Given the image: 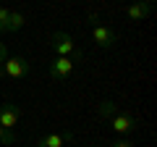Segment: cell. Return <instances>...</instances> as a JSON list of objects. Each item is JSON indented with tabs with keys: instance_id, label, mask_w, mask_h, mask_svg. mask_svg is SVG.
Instances as JSON below:
<instances>
[{
	"instance_id": "obj_15",
	"label": "cell",
	"mask_w": 157,
	"mask_h": 147,
	"mask_svg": "<svg viewBox=\"0 0 157 147\" xmlns=\"http://www.w3.org/2000/svg\"><path fill=\"white\" fill-rule=\"evenodd\" d=\"M134 3H149V0H134Z\"/></svg>"
},
{
	"instance_id": "obj_1",
	"label": "cell",
	"mask_w": 157,
	"mask_h": 147,
	"mask_svg": "<svg viewBox=\"0 0 157 147\" xmlns=\"http://www.w3.org/2000/svg\"><path fill=\"white\" fill-rule=\"evenodd\" d=\"M52 50H55V55H60V58H81V50L76 47V42H73V37L71 34H66V32H55L52 34Z\"/></svg>"
},
{
	"instance_id": "obj_6",
	"label": "cell",
	"mask_w": 157,
	"mask_h": 147,
	"mask_svg": "<svg viewBox=\"0 0 157 147\" xmlns=\"http://www.w3.org/2000/svg\"><path fill=\"white\" fill-rule=\"evenodd\" d=\"M71 71H73V61L71 58H60L58 55L55 61L50 63V76L52 79H66V76H71Z\"/></svg>"
},
{
	"instance_id": "obj_9",
	"label": "cell",
	"mask_w": 157,
	"mask_h": 147,
	"mask_svg": "<svg viewBox=\"0 0 157 147\" xmlns=\"http://www.w3.org/2000/svg\"><path fill=\"white\" fill-rule=\"evenodd\" d=\"M97 110H100V116H102V118H113L115 113H121V110H118V105H115L113 100H102L100 105H97Z\"/></svg>"
},
{
	"instance_id": "obj_16",
	"label": "cell",
	"mask_w": 157,
	"mask_h": 147,
	"mask_svg": "<svg viewBox=\"0 0 157 147\" xmlns=\"http://www.w3.org/2000/svg\"><path fill=\"white\" fill-rule=\"evenodd\" d=\"M0 76H6V74H3V68H0Z\"/></svg>"
},
{
	"instance_id": "obj_8",
	"label": "cell",
	"mask_w": 157,
	"mask_h": 147,
	"mask_svg": "<svg viewBox=\"0 0 157 147\" xmlns=\"http://www.w3.org/2000/svg\"><path fill=\"white\" fill-rule=\"evenodd\" d=\"M149 13H152V3H131V6L126 8V16H128L131 21H144Z\"/></svg>"
},
{
	"instance_id": "obj_4",
	"label": "cell",
	"mask_w": 157,
	"mask_h": 147,
	"mask_svg": "<svg viewBox=\"0 0 157 147\" xmlns=\"http://www.w3.org/2000/svg\"><path fill=\"white\" fill-rule=\"evenodd\" d=\"M92 37H94V42L100 47H113L118 42V34L113 32V29H107V26H102V24H94V29H92Z\"/></svg>"
},
{
	"instance_id": "obj_5",
	"label": "cell",
	"mask_w": 157,
	"mask_h": 147,
	"mask_svg": "<svg viewBox=\"0 0 157 147\" xmlns=\"http://www.w3.org/2000/svg\"><path fill=\"white\" fill-rule=\"evenodd\" d=\"M110 126L118 131V134H134L139 124H136L131 116H126V113H115V116L110 118Z\"/></svg>"
},
{
	"instance_id": "obj_10",
	"label": "cell",
	"mask_w": 157,
	"mask_h": 147,
	"mask_svg": "<svg viewBox=\"0 0 157 147\" xmlns=\"http://www.w3.org/2000/svg\"><path fill=\"white\" fill-rule=\"evenodd\" d=\"M24 24H26L24 13L11 11V16H8V32H18V29H24Z\"/></svg>"
},
{
	"instance_id": "obj_13",
	"label": "cell",
	"mask_w": 157,
	"mask_h": 147,
	"mask_svg": "<svg viewBox=\"0 0 157 147\" xmlns=\"http://www.w3.org/2000/svg\"><path fill=\"white\" fill-rule=\"evenodd\" d=\"M110 147H131V142H126V139H115Z\"/></svg>"
},
{
	"instance_id": "obj_14",
	"label": "cell",
	"mask_w": 157,
	"mask_h": 147,
	"mask_svg": "<svg viewBox=\"0 0 157 147\" xmlns=\"http://www.w3.org/2000/svg\"><path fill=\"white\" fill-rule=\"evenodd\" d=\"M6 58H8V50H6V45H3V42H0V63L6 61Z\"/></svg>"
},
{
	"instance_id": "obj_11",
	"label": "cell",
	"mask_w": 157,
	"mask_h": 147,
	"mask_svg": "<svg viewBox=\"0 0 157 147\" xmlns=\"http://www.w3.org/2000/svg\"><path fill=\"white\" fill-rule=\"evenodd\" d=\"M13 142H16V134L0 126V145H13Z\"/></svg>"
},
{
	"instance_id": "obj_7",
	"label": "cell",
	"mask_w": 157,
	"mask_h": 147,
	"mask_svg": "<svg viewBox=\"0 0 157 147\" xmlns=\"http://www.w3.org/2000/svg\"><path fill=\"white\" fill-rule=\"evenodd\" d=\"M66 142H73V131H63V134H47L37 142V147H63Z\"/></svg>"
},
{
	"instance_id": "obj_2",
	"label": "cell",
	"mask_w": 157,
	"mask_h": 147,
	"mask_svg": "<svg viewBox=\"0 0 157 147\" xmlns=\"http://www.w3.org/2000/svg\"><path fill=\"white\" fill-rule=\"evenodd\" d=\"M0 68H3V74L11 76V79H24V76L32 71V63H29L26 58H21V55H11V58H6V61L0 63Z\"/></svg>"
},
{
	"instance_id": "obj_3",
	"label": "cell",
	"mask_w": 157,
	"mask_h": 147,
	"mask_svg": "<svg viewBox=\"0 0 157 147\" xmlns=\"http://www.w3.org/2000/svg\"><path fill=\"white\" fill-rule=\"evenodd\" d=\"M18 118H21V108L18 105H0V126L3 129H8V131H13L16 129V124H18Z\"/></svg>"
},
{
	"instance_id": "obj_12",
	"label": "cell",
	"mask_w": 157,
	"mask_h": 147,
	"mask_svg": "<svg viewBox=\"0 0 157 147\" xmlns=\"http://www.w3.org/2000/svg\"><path fill=\"white\" fill-rule=\"evenodd\" d=\"M8 16H11V8L0 6V32H8Z\"/></svg>"
}]
</instances>
